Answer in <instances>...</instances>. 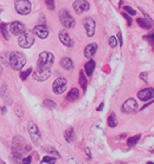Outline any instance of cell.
<instances>
[{"mask_svg":"<svg viewBox=\"0 0 154 164\" xmlns=\"http://www.w3.org/2000/svg\"><path fill=\"white\" fill-rule=\"evenodd\" d=\"M8 63H10V66L12 67L13 70L19 71L26 64V57H25L24 53L18 52V51H13L10 54V57H8Z\"/></svg>","mask_w":154,"mask_h":164,"instance_id":"6da1fadb","label":"cell"},{"mask_svg":"<svg viewBox=\"0 0 154 164\" xmlns=\"http://www.w3.org/2000/svg\"><path fill=\"white\" fill-rule=\"evenodd\" d=\"M55 57L51 52H42L39 54L38 63H37V68L38 70H51V66L54 65Z\"/></svg>","mask_w":154,"mask_h":164,"instance_id":"7a4b0ae2","label":"cell"},{"mask_svg":"<svg viewBox=\"0 0 154 164\" xmlns=\"http://www.w3.org/2000/svg\"><path fill=\"white\" fill-rule=\"evenodd\" d=\"M12 149H13V151L24 154L26 151H30L31 146L26 143V141H25V138H24L23 136L17 135V136L13 137V139H12Z\"/></svg>","mask_w":154,"mask_h":164,"instance_id":"3957f363","label":"cell"},{"mask_svg":"<svg viewBox=\"0 0 154 164\" xmlns=\"http://www.w3.org/2000/svg\"><path fill=\"white\" fill-rule=\"evenodd\" d=\"M58 17H59V21H61V24L63 25V27H65V29H72V27H75L76 21H75V19L71 17V14L69 13L68 10H65V8L61 10Z\"/></svg>","mask_w":154,"mask_h":164,"instance_id":"277c9868","label":"cell"},{"mask_svg":"<svg viewBox=\"0 0 154 164\" xmlns=\"http://www.w3.org/2000/svg\"><path fill=\"white\" fill-rule=\"evenodd\" d=\"M14 8L18 14L27 15L31 12L32 5L30 0H14Z\"/></svg>","mask_w":154,"mask_h":164,"instance_id":"5b68a950","label":"cell"},{"mask_svg":"<svg viewBox=\"0 0 154 164\" xmlns=\"http://www.w3.org/2000/svg\"><path fill=\"white\" fill-rule=\"evenodd\" d=\"M18 44L23 49H30L31 46L34 44V37H33L32 32L25 31L24 33H22L18 38Z\"/></svg>","mask_w":154,"mask_h":164,"instance_id":"8992f818","label":"cell"},{"mask_svg":"<svg viewBox=\"0 0 154 164\" xmlns=\"http://www.w3.org/2000/svg\"><path fill=\"white\" fill-rule=\"evenodd\" d=\"M67 86H68V80H67V78L59 77V78H57L54 82V84H52V91H54L56 95H62V93L65 92Z\"/></svg>","mask_w":154,"mask_h":164,"instance_id":"52a82bcc","label":"cell"},{"mask_svg":"<svg viewBox=\"0 0 154 164\" xmlns=\"http://www.w3.org/2000/svg\"><path fill=\"white\" fill-rule=\"evenodd\" d=\"M27 130H29V134L31 136V139L34 144H38L40 142V131H39L38 127L36 125V123L33 122H29L27 124Z\"/></svg>","mask_w":154,"mask_h":164,"instance_id":"ba28073f","label":"cell"},{"mask_svg":"<svg viewBox=\"0 0 154 164\" xmlns=\"http://www.w3.org/2000/svg\"><path fill=\"white\" fill-rule=\"evenodd\" d=\"M83 25H84L85 27L87 36L88 37H92L95 34V31H96V21H95V19L91 18V17H87L83 20Z\"/></svg>","mask_w":154,"mask_h":164,"instance_id":"9c48e42d","label":"cell"},{"mask_svg":"<svg viewBox=\"0 0 154 164\" xmlns=\"http://www.w3.org/2000/svg\"><path fill=\"white\" fill-rule=\"evenodd\" d=\"M72 7H74V11L76 14H82L83 12H87L89 11L90 8V5L87 0H76L74 4H72Z\"/></svg>","mask_w":154,"mask_h":164,"instance_id":"30bf717a","label":"cell"},{"mask_svg":"<svg viewBox=\"0 0 154 164\" xmlns=\"http://www.w3.org/2000/svg\"><path fill=\"white\" fill-rule=\"evenodd\" d=\"M8 31L12 34H14V36H20L22 33H24L26 31V27H25V25H24L23 22L13 21L8 25Z\"/></svg>","mask_w":154,"mask_h":164,"instance_id":"8fae6325","label":"cell"},{"mask_svg":"<svg viewBox=\"0 0 154 164\" xmlns=\"http://www.w3.org/2000/svg\"><path fill=\"white\" fill-rule=\"evenodd\" d=\"M138 110V103L134 98H128L122 105V111L124 113H133Z\"/></svg>","mask_w":154,"mask_h":164,"instance_id":"7c38bea8","label":"cell"},{"mask_svg":"<svg viewBox=\"0 0 154 164\" xmlns=\"http://www.w3.org/2000/svg\"><path fill=\"white\" fill-rule=\"evenodd\" d=\"M51 76V70H36L33 73V78L37 82H45Z\"/></svg>","mask_w":154,"mask_h":164,"instance_id":"4fadbf2b","label":"cell"},{"mask_svg":"<svg viewBox=\"0 0 154 164\" xmlns=\"http://www.w3.org/2000/svg\"><path fill=\"white\" fill-rule=\"evenodd\" d=\"M154 97V90L153 88H148V89H144L138 92V98L142 102H147V100H152Z\"/></svg>","mask_w":154,"mask_h":164,"instance_id":"5bb4252c","label":"cell"},{"mask_svg":"<svg viewBox=\"0 0 154 164\" xmlns=\"http://www.w3.org/2000/svg\"><path fill=\"white\" fill-rule=\"evenodd\" d=\"M58 38H59V41H61L64 46H68V47H72V46H74V40L70 38V36L68 34V32L65 30L59 31Z\"/></svg>","mask_w":154,"mask_h":164,"instance_id":"9a60e30c","label":"cell"},{"mask_svg":"<svg viewBox=\"0 0 154 164\" xmlns=\"http://www.w3.org/2000/svg\"><path fill=\"white\" fill-rule=\"evenodd\" d=\"M36 36L40 39H46V38L49 37V30L46 29L45 25H37V26H34L33 27V31H32Z\"/></svg>","mask_w":154,"mask_h":164,"instance_id":"2e32d148","label":"cell"},{"mask_svg":"<svg viewBox=\"0 0 154 164\" xmlns=\"http://www.w3.org/2000/svg\"><path fill=\"white\" fill-rule=\"evenodd\" d=\"M96 51H97V44H96V43H91V44L87 45V47H85V50H84L85 58L91 59L92 57L95 56Z\"/></svg>","mask_w":154,"mask_h":164,"instance_id":"e0dca14e","label":"cell"},{"mask_svg":"<svg viewBox=\"0 0 154 164\" xmlns=\"http://www.w3.org/2000/svg\"><path fill=\"white\" fill-rule=\"evenodd\" d=\"M61 66L64 68V70H72L74 68V61L71 60V58L69 57H64V58H62L61 59Z\"/></svg>","mask_w":154,"mask_h":164,"instance_id":"ac0fdd59","label":"cell"},{"mask_svg":"<svg viewBox=\"0 0 154 164\" xmlns=\"http://www.w3.org/2000/svg\"><path fill=\"white\" fill-rule=\"evenodd\" d=\"M78 97H79V91H78V89L74 88V89L70 90L69 93L67 95V100L68 102H75L78 99Z\"/></svg>","mask_w":154,"mask_h":164,"instance_id":"d6986e66","label":"cell"},{"mask_svg":"<svg viewBox=\"0 0 154 164\" xmlns=\"http://www.w3.org/2000/svg\"><path fill=\"white\" fill-rule=\"evenodd\" d=\"M0 93H1V97L4 98L5 102H7L8 104H11V98H10V92H8V86L6 84H2L1 90H0Z\"/></svg>","mask_w":154,"mask_h":164,"instance_id":"ffe728a7","label":"cell"},{"mask_svg":"<svg viewBox=\"0 0 154 164\" xmlns=\"http://www.w3.org/2000/svg\"><path fill=\"white\" fill-rule=\"evenodd\" d=\"M95 66H96V63L94 60H89L87 64L84 65V73L87 76H91L94 70H95Z\"/></svg>","mask_w":154,"mask_h":164,"instance_id":"44dd1931","label":"cell"},{"mask_svg":"<svg viewBox=\"0 0 154 164\" xmlns=\"http://www.w3.org/2000/svg\"><path fill=\"white\" fill-rule=\"evenodd\" d=\"M64 138H65V141L67 142H74V139H75V131H74V127H68L67 130H65V132H64Z\"/></svg>","mask_w":154,"mask_h":164,"instance_id":"7402d4cb","label":"cell"},{"mask_svg":"<svg viewBox=\"0 0 154 164\" xmlns=\"http://www.w3.org/2000/svg\"><path fill=\"white\" fill-rule=\"evenodd\" d=\"M11 159H12L13 164H23V154L13 151L11 155Z\"/></svg>","mask_w":154,"mask_h":164,"instance_id":"603a6c76","label":"cell"},{"mask_svg":"<svg viewBox=\"0 0 154 164\" xmlns=\"http://www.w3.org/2000/svg\"><path fill=\"white\" fill-rule=\"evenodd\" d=\"M136 22L140 25V27H142L145 30H149L152 27V22L149 21V20H147V19H145V18H138Z\"/></svg>","mask_w":154,"mask_h":164,"instance_id":"cb8c5ba5","label":"cell"},{"mask_svg":"<svg viewBox=\"0 0 154 164\" xmlns=\"http://www.w3.org/2000/svg\"><path fill=\"white\" fill-rule=\"evenodd\" d=\"M79 85L82 86V89L87 90V85H88V79H87V76L85 73L83 72V70L79 72Z\"/></svg>","mask_w":154,"mask_h":164,"instance_id":"d4e9b609","label":"cell"},{"mask_svg":"<svg viewBox=\"0 0 154 164\" xmlns=\"http://www.w3.org/2000/svg\"><path fill=\"white\" fill-rule=\"evenodd\" d=\"M108 125L110 127H116V125H117V118H116V115L114 112H111L108 117Z\"/></svg>","mask_w":154,"mask_h":164,"instance_id":"484cf974","label":"cell"},{"mask_svg":"<svg viewBox=\"0 0 154 164\" xmlns=\"http://www.w3.org/2000/svg\"><path fill=\"white\" fill-rule=\"evenodd\" d=\"M140 138H141V134H138L135 135V136H133V137H131V138H128V141H127V143H128V145L129 146H135L136 144H138V142L140 141Z\"/></svg>","mask_w":154,"mask_h":164,"instance_id":"4316f807","label":"cell"},{"mask_svg":"<svg viewBox=\"0 0 154 164\" xmlns=\"http://www.w3.org/2000/svg\"><path fill=\"white\" fill-rule=\"evenodd\" d=\"M44 151H46L47 154H50V155H54L55 158H59L61 155L58 154V151L52 148V146H50V145H47V146H44Z\"/></svg>","mask_w":154,"mask_h":164,"instance_id":"83f0119b","label":"cell"},{"mask_svg":"<svg viewBox=\"0 0 154 164\" xmlns=\"http://www.w3.org/2000/svg\"><path fill=\"white\" fill-rule=\"evenodd\" d=\"M0 31H1V34H2L4 39L8 40V39H10V33H8L7 24H1V25H0Z\"/></svg>","mask_w":154,"mask_h":164,"instance_id":"f1b7e54d","label":"cell"},{"mask_svg":"<svg viewBox=\"0 0 154 164\" xmlns=\"http://www.w3.org/2000/svg\"><path fill=\"white\" fill-rule=\"evenodd\" d=\"M43 105H44L45 107H47V109H50V110H54V109L57 107V104L55 103L54 100H51V99H45V100L43 102Z\"/></svg>","mask_w":154,"mask_h":164,"instance_id":"f546056e","label":"cell"},{"mask_svg":"<svg viewBox=\"0 0 154 164\" xmlns=\"http://www.w3.org/2000/svg\"><path fill=\"white\" fill-rule=\"evenodd\" d=\"M14 112H15V115H17V117L22 118V117L24 116V111H23V107H22V105H20V104H17V105H15Z\"/></svg>","mask_w":154,"mask_h":164,"instance_id":"4dcf8cb0","label":"cell"},{"mask_svg":"<svg viewBox=\"0 0 154 164\" xmlns=\"http://www.w3.org/2000/svg\"><path fill=\"white\" fill-rule=\"evenodd\" d=\"M32 70H33V68H32V67H30V68H27L26 71L22 72V73H20V79H22V80H26V79H27V77H29V76L32 73Z\"/></svg>","mask_w":154,"mask_h":164,"instance_id":"1f68e13d","label":"cell"},{"mask_svg":"<svg viewBox=\"0 0 154 164\" xmlns=\"http://www.w3.org/2000/svg\"><path fill=\"white\" fill-rule=\"evenodd\" d=\"M56 159H57V158H55V157L45 156V157H43L42 162H43V163H47V164H55L56 163Z\"/></svg>","mask_w":154,"mask_h":164,"instance_id":"d6a6232c","label":"cell"},{"mask_svg":"<svg viewBox=\"0 0 154 164\" xmlns=\"http://www.w3.org/2000/svg\"><path fill=\"white\" fill-rule=\"evenodd\" d=\"M0 60L5 64V65H10V63H8V56L6 52H1L0 53Z\"/></svg>","mask_w":154,"mask_h":164,"instance_id":"836d02e7","label":"cell"},{"mask_svg":"<svg viewBox=\"0 0 154 164\" xmlns=\"http://www.w3.org/2000/svg\"><path fill=\"white\" fill-rule=\"evenodd\" d=\"M45 5H46V7L49 8L50 11H54L55 8H56L55 0H45Z\"/></svg>","mask_w":154,"mask_h":164,"instance_id":"e575fe53","label":"cell"},{"mask_svg":"<svg viewBox=\"0 0 154 164\" xmlns=\"http://www.w3.org/2000/svg\"><path fill=\"white\" fill-rule=\"evenodd\" d=\"M116 45H117V39H116V37L111 36L109 38V46L110 47H116Z\"/></svg>","mask_w":154,"mask_h":164,"instance_id":"d590c367","label":"cell"},{"mask_svg":"<svg viewBox=\"0 0 154 164\" xmlns=\"http://www.w3.org/2000/svg\"><path fill=\"white\" fill-rule=\"evenodd\" d=\"M123 10H124V11H126V12H127V13H128L129 15H135V14H136V11H135V10H133L132 7H129V6H124V7H123Z\"/></svg>","mask_w":154,"mask_h":164,"instance_id":"8d00e7d4","label":"cell"},{"mask_svg":"<svg viewBox=\"0 0 154 164\" xmlns=\"http://www.w3.org/2000/svg\"><path fill=\"white\" fill-rule=\"evenodd\" d=\"M122 15H123V17H124V19L127 20V25H128V26H131V25H132V19H131V15H128V14H127V13H126V12H123V13H122Z\"/></svg>","mask_w":154,"mask_h":164,"instance_id":"74e56055","label":"cell"},{"mask_svg":"<svg viewBox=\"0 0 154 164\" xmlns=\"http://www.w3.org/2000/svg\"><path fill=\"white\" fill-rule=\"evenodd\" d=\"M32 162V156H27L26 158H23V164H31Z\"/></svg>","mask_w":154,"mask_h":164,"instance_id":"f35d334b","label":"cell"},{"mask_svg":"<svg viewBox=\"0 0 154 164\" xmlns=\"http://www.w3.org/2000/svg\"><path fill=\"white\" fill-rule=\"evenodd\" d=\"M116 39H119V44H120V46H122L123 41H122V33H121V32L117 33V38H116Z\"/></svg>","mask_w":154,"mask_h":164,"instance_id":"ab89813d","label":"cell"},{"mask_svg":"<svg viewBox=\"0 0 154 164\" xmlns=\"http://www.w3.org/2000/svg\"><path fill=\"white\" fill-rule=\"evenodd\" d=\"M147 75H148L147 72H142V73L140 75V78H141V79H144L145 82H147V80H148V79H147Z\"/></svg>","mask_w":154,"mask_h":164,"instance_id":"60d3db41","label":"cell"},{"mask_svg":"<svg viewBox=\"0 0 154 164\" xmlns=\"http://www.w3.org/2000/svg\"><path fill=\"white\" fill-rule=\"evenodd\" d=\"M84 152L87 154V157H88V158H91V152H90V149H89V148H85Z\"/></svg>","mask_w":154,"mask_h":164,"instance_id":"b9f144b4","label":"cell"},{"mask_svg":"<svg viewBox=\"0 0 154 164\" xmlns=\"http://www.w3.org/2000/svg\"><path fill=\"white\" fill-rule=\"evenodd\" d=\"M103 107H104V104H103V103H101V104L99 105V107H97L96 110H97V111H101V110H103Z\"/></svg>","mask_w":154,"mask_h":164,"instance_id":"7bdbcfd3","label":"cell"},{"mask_svg":"<svg viewBox=\"0 0 154 164\" xmlns=\"http://www.w3.org/2000/svg\"><path fill=\"white\" fill-rule=\"evenodd\" d=\"M6 111H7V107L6 106H1V112L2 113H6Z\"/></svg>","mask_w":154,"mask_h":164,"instance_id":"ee69618b","label":"cell"},{"mask_svg":"<svg viewBox=\"0 0 154 164\" xmlns=\"http://www.w3.org/2000/svg\"><path fill=\"white\" fill-rule=\"evenodd\" d=\"M1 73H2V66L0 65V75H1Z\"/></svg>","mask_w":154,"mask_h":164,"instance_id":"f6af8a7d","label":"cell"},{"mask_svg":"<svg viewBox=\"0 0 154 164\" xmlns=\"http://www.w3.org/2000/svg\"><path fill=\"white\" fill-rule=\"evenodd\" d=\"M0 164H6V163H5L4 161H0Z\"/></svg>","mask_w":154,"mask_h":164,"instance_id":"bcb514c9","label":"cell"},{"mask_svg":"<svg viewBox=\"0 0 154 164\" xmlns=\"http://www.w3.org/2000/svg\"><path fill=\"white\" fill-rule=\"evenodd\" d=\"M146 164H153V162H147Z\"/></svg>","mask_w":154,"mask_h":164,"instance_id":"7dc6e473","label":"cell"}]
</instances>
